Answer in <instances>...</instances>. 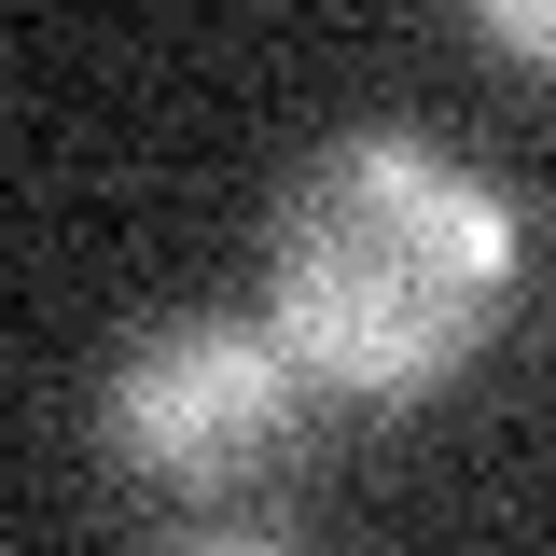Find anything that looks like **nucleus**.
Segmentation results:
<instances>
[{"label":"nucleus","mask_w":556,"mask_h":556,"mask_svg":"<svg viewBox=\"0 0 556 556\" xmlns=\"http://www.w3.org/2000/svg\"><path fill=\"white\" fill-rule=\"evenodd\" d=\"M515 292V195L431 139H320L265 208V320L348 404H417L486 348Z\"/></svg>","instance_id":"nucleus-1"},{"label":"nucleus","mask_w":556,"mask_h":556,"mask_svg":"<svg viewBox=\"0 0 556 556\" xmlns=\"http://www.w3.org/2000/svg\"><path fill=\"white\" fill-rule=\"evenodd\" d=\"M306 390H320V376L278 348V320H223V306H195V320L126 334L98 431H112V459H126L139 486L223 501V486H265L278 459L306 445Z\"/></svg>","instance_id":"nucleus-2"},{"label":"nucleus","mask_w":556,"mask_h":556,"mask_svg":"<svg viewBox=\"0 0 556 556\" xmlns=\"http://www.w3.org/2000/svg\"><path fill=\"white\" fill-rule=\"evenodd\" d=\"M473 28H486V42H501V56H529V70H556V0H486Z\"/></svg>","instance_id":"nucleus-3"},{"label":"nucleus","mask_w":556,"mask_h":556,"mask_svg":"<svg viewBox=\"0 0 556 556\" xmlns=\"http://www.w3.org/2000/svg\"><path fill=\"white\" fill-rule=\"evenodd\" d=\"M195 556H292V543H195Z\"/></svg>","instance_id":"nucleus-4"}]
</instances>
